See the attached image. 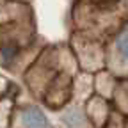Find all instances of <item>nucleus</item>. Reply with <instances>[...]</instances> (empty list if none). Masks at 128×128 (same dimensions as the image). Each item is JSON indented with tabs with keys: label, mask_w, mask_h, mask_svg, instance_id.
Returning a JSON list of instances; mask_svg holds the SVG:
<instances>
[{
	"label": "nucleus",
	"mask_w": 128,
	"mask_h": 128,
	"mask_svg": "<svg viewBox=\"0 0 128 128\" xmlns=\"http://www.w3.org/2000/svg\"><path fill=\"white\" fill-rule=\"evenodd\" d=\"M64 123H66L68 126H71V128H75V126H78L80 123H82V116H80L78 110L71 108V110H68L66 114H64Z\"/></svg>",
	"instance_id": "obj_3"
},
{
	"label": "nucleus",
	"mask_w": 128,
	"mask_h": 128,
	"mask_svg": "<svg viewBox=\"0 0 128 128\" xmlns=\"http://www.w3.org/2000/svg\"><path fill=\"white\" fill-rule=\"evenodd\" d=\"M116 46H118V52L121 54V57L124 60H128V30H124L123 34L118 38Z\"/></svg>",
	"instance_id": "obj_2"
},
{
	"label": "nucleus",
	"mask_w": 128,
	"mask_h": 128,
	"mask_svg": "<svg viewBox=\"0 0 128 128\" xmlns=\"http://www.w3.org/2000/svg\"><path fill=\"white\" fill-rule=\"evenodd\" d=\"M16 52H18L16 44H4V48H2V60H4V64H7L9 60H12V57L16 55Z\"/></svg>",
	"instance_id": "obj_4"
},
{
	"label": "nucleus",
	"mask_w": 128,
	"mask_h": 128,
	"mask_svg": "<svg viewBox=\"0 0 128 128\" xmlns=\"http://www.w3.org/2000/svg\"><path fill=\"white\" fill-rule=\"evenodd\" d=\"M22 121L25 124V128H46L48 126V121H46V116L36 107H30L27 110H23L22 114Z\"/></svg>",
	"instance_id": "obj_1"
}]
</instances>
